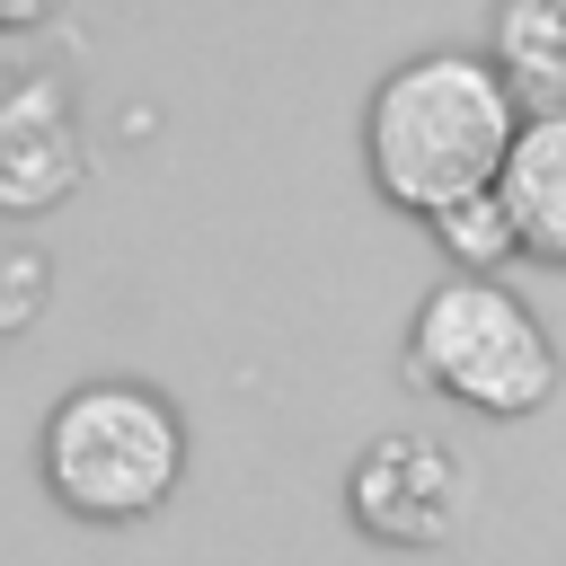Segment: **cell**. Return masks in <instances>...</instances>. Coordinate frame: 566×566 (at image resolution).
Here are the masks:
<instances>
[{"instance_id":"obj_1","label":"cell","mask_w":566,"mask_h":566,"mask_svg":"<svg viewBox=\"0 0 566 566\" xmlns=\"http://www.w3.org/2000/svg\"><path fill=\"white\" fill-rule=\"evenodd\" d=\"M522 124L531 115H522L513 80L495 71V53H416L371 88L363 159L398 212L442 221L451 203L504 186Z\"/></svg>"},{"instance_id":"obj_2","label":"cell","mask_w":566,"mask_h":566,"mask_svg":"<svg viewBox=\"0 0 566 566\" xmlns=\"http://www.w3.org/2000/svg\"><path fill=\"white\" fill-rule=\"evenodd\" d=\"M186 478V424L142 380H80L44 416V486L80 522H142Z\"/></svg>"},{"instance_id":"obj_3","label":"cell","mask_w":566,"mask_h":566,"mask_svg":"<svg viewBox=\"0 0 566 566\" xmlns=\"http://www.w3.org/2000/svg\"><path fill=\"white\" fill-rule=\"evenodd\" d=\"M407 380L442 389L478 416H539L557 398V345L522 292L486 283V274H451L424 292V310L407 327Z\"/></svg>"},{"instance_id":"obj_4","label":"cell","mask_w":566,"mask_h":566,"mask_svg":"<svg viewBox=\"0 0 566 566\" xmlns=\"http://www.w3.org/2000/svg\"><path fill=\"white\" fill-rule=\"evenodd\" d=\"M345 513L380 548H442L469 513V469L442 433H380L345 469Z\"/></svg>"},{"instance_id":"obj_5","label":"cell","mask_w":566,"mask_h":566,"mask_svg":"<svg viewBox=\"0 0 566 566\" xmlns=\"http://www.w3.org/2000/svg\"><path fill=\"white\" fill-rule=\"evenodd\" d=\"M80 115L62 80H18L0 97V212H53L80 186Z\"/></svg>"},{"instance_id":"obj_6","label":"cell","mask_w":566,"mask_h":566,"mask_svg":"<svg viewBox=\"0 0 566 566\" xmlns=\"http://www.w3.org/2000/svg\"><path fill=\"white\" fill-rule=\"evenodd\" d=\"M504 212L522 230V256L539 265H566V115H531L522 142H513V168H504Z\"/></svg>"},{"instance_id":"obj_7","label":"cell","mask_w":566,"mask_h":566,"mask_svg":"<svg viewBox=\"0 0 566 566\" xmlns=\"http://www.w3.org/2000/svg\"><path fill=\"white\" fill-rule=\"evenodd\" d=\"M495 71L531 115H566V0H504L495 9Z\"/></svg>"},{"instance_id":"obj_8","label":"cell","mask_w":566,"mask_h":566,"mask_svg":"<svg viewBox=\"0 0 566 566\" xmlns=\"http://www.w3.org/2000/svg\"><path fill=\"white\" fill-rule=\"evenodd\" d=\"M433 239L451 248V265H460V274H486V283H495V265H504V256H522V230H513L504 195H469V203H451V212L433 221Z\"/></svg>"},{"instance_id":"obj_9","label":"cell","mask_w":566,"mask_h":566,"mask_svg":"<svg viewBox=\"0 0 566 566\" xmlns=\"http://www.w3.org/2000/svg\"><path fill=\"white\" fill-rule=\"evenodd\" d=\"M62 0H0V35H27V27H44Z\"/></svg>"},{"instance_id":"obj_10","label":"cell","mask_w":566,"mask_h":566,"mask_svg":"<svg viewBox=\"0 0 566 566\" xmlns=\"http://www.w3.org/2000/svg\"><path fill=\"white\" fill-rule=\"evenodd\" d=\"M0 97H9V88H0Z\"/></svg>"}]
</instances>
